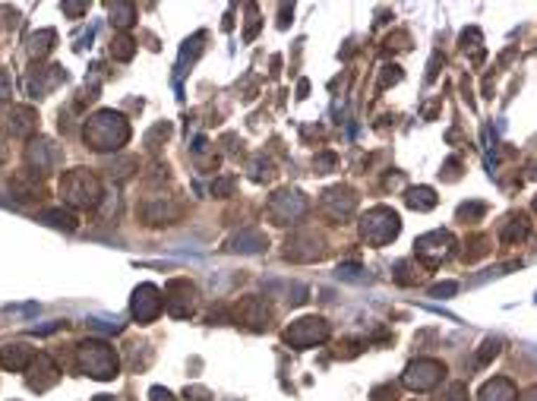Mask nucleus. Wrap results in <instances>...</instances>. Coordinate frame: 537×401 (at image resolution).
Here are the masks:
<instances>
[{"instance_id": "obj_23", "label": "nucleus", "mask_w": 537, "mask_h": 401, "mask_svg": "<svg viewBox=\"0 0 537 401\" xmlns=\"http://www.w3.org/2000/svg\"><path fill=\"white\" fill-rule=\"evenodd\" d=\"M404 203H408L414 212H430V209H436V193L430 190V186H414V190H408Z\"/></svg>"}, {"instance_id": "obj_42", "label": "nucleus", "mask_w": 537, "mask_h": 401, "mask_svg": "<svg viewBox=\"0 0 537 401\" xmlns=\"http://www.w3.org/2000/svg\"><path fill=\"white\" fill-rule=\"evenodd\" d=\"M149 398H152V401H177L174 395H171L168 388H161V386H155V388H152V392H149Z\"/></svg>"}, {"instance_id": "obj_40", "label": "nucleus", "mask_w": 537, "mask_h": 401, "mask_svg": "<svg viewBox=\"0 0 537 401\" xmlns=\"http://www.w3.org/2000/svg\"><path fill=\"white\" fill-rule=\"evenodd\" d=\"M395 398V386H383V388H373V401H389Z\"/></svg>"}, {"instance_id": "obj_2", "label": "nucleus", "mask_w": 537, "mask_h": 401, "mask_svg": "<svg viewBox=\"0 0 537 401\" xmlns=\"http://www.w3.org/2000/svg\"><path fill=\"white\" fill-rule=\"evenodd\" d=\"M76 363H79L82 373L92 376V379H98V382L114 379L117 369H120L117 351H114L107 341H101V338H88V341H82L79 348H76Z\"/></svg>"}, {"instance_id": "obj_27", "label": "nucleus", "mask_w": 537, "mask_h": 401, "mask_svg": "<svg viewBox=\"0 0 537 401\" xmlns=\"http://www.w3.org/2000/svg\"><path fill=\"white\" fill-rule=\"evenodd\" d=\"M136 54V41L130 35H114L111 39V57L114 60H130Z\"/></svg>"}, {"instance_id": "obj_15", "label": "nucleus", "mask_w": 537, "mask_h": 401, "mask_svg": "<svg viewBox=\"0 0 537 401\" xmlns=\"http://www.w3.org/2000/svg\"><path fill=\"white\" fill-rule=\"evenodd\" d=\"M284 256L294 259V262H313V259H322V256H326V243H322L313 231H300V234L288 237Z\"/></svg>"}, {"instance_id": "obj_44", "label": "nucleus", "mask_w": 537, "mask_h": 401, "mask_svg": "<svg viewBox=\"0 0 537 401\" xmlns=\"http://www.w3.org/2000/svg\"><path fill=\"white\" fill-rule=\"evenodd\" d=\"M86 4H63V13H67V16H82V13H86Z\"/></svg>"}, {"instance_id": "obj_3", "label": "nucleus", "mask_w": 537, "mask_h": 401, "mask_svg": "<svg viewBox=\"0 0 537 401\" xmlns=\"http://www.w3.org/2000/svg\"><path fill=\"white\" fill-rule=\"evenodd\" d=\"M60 196L73 209H95L101 203V184L88 168H73L60 177Z\"/></svg>"}, {"instance_id": "obj_1", "label": "nucleus", "mask_w": 537, "mask_h": 401, "mask_svg": "<svg viewBox=\"0 0 537 401\" xmlns=\"http://www.w3.org/2000/svg\"><path fill=\"white\" fill-rule=\"evenodd\" d=\"M82 140L92 152H117L130 142V123L117 111H98L86 121L82 127Z\"/></svg>"}, {"instance_id": "obj_17", "label": "nucleus", "mask_w": 537, "mask_h": 401, "mask_svg": "<svg viewBox=\"0 0 537 401\" xmlns=\"http://www.w3.org/2000/svg\"><path fill=\"white\" fill-rule=\"evenodd\" d=\"M32 357H35V354H32L29 344H22V341L4 344V348H0V367H4L6 373H19V369L29 367Z\"/></svg>"}, {"instance_id": "obj_29", "label": "nucleus", "mask_w": 537, "mask_h": 401, "mask_svg": "<svg viewBox=\"0 0 537 401\" xmlns=\"http://www.w3.org/2000/svg\"><path fill=\"white\" fill-rule=\"evenodd\" d=\"M512 224H505L503 231H499V240L503 243H515V240H522L524 237V231H528V224L522 222V218H509Z\"/></svg>"}, {"instance_id": "obj_19", "label": "nucleus", "mask_w": 537, "mask_h": 401, "mask_svg": "<svg viewBox=\"0 0 537 401\" xmlns=\"http://www.w3.org/2000/svg\"><path fill=\"white\" fill-rule=\"evenodd\" d=\"M177 215H180V205H174V203L164 205V199H152V203L142 205V218L149 224H168V222H174Z\"/></svg>"}, {"instance_id": "obj_25", "label": "nucleus", "mask_w": 537, "mask_h": 401, "mask_svg": "<svg viewBox=\"0 0 537 401\" xmlns=\"http://www.w3.org/2000/svg\"><path fill=\"white\" fill-rule=\"evenodd\" d=\"M10 190L16 193L19 203H32V199H41V184H25L22 174L10 180Z\"/></svg>"}, {"instance_id": "obj_9", "label": "nucleus", "mask_w": 537, "mask_h": 401, "mask_svg": "<svg viewBox=\"0 0 537 401\" xmlns=\"http://www.w3.org/2000/svg\"><path fill=\"white\" fill-rule=\"evenodd\" d=\"M25 165L35 174H51L63 165V149L54 146L51 140H32L25 149Z\"/></svg>"}, {"instance_id": "obj_10", "label": "nucleus", "mask_w": 537, "mask_h": 401, "mask_svg": "<svg viewBox=\"0 0 537 401\" xmlns=\"http://www.w3.org/2000/svg\"><path fill=\"white\" fill-rule=\"evenodd\" d=\"M452 247H455V240H452V234H449V231H430V234L417 237L414 253L420 256L430 269H436L449 253H452Z\"/></svg>"}, {"instance_id": "obj_30", "label": "nucleus", "mask_w": 537, "mask_h": 401, "mask_svg": "<svg viewBox=\"0 0 537 401\" xmlns=\"http://www.w3.org/2000/svg\"><path fill=\"white\" fill-rule=\"evenodd\" d=\"M436 401H468V386L465 382H449V386H442V392L436 395Z\"/></svg>"}, {"instance_id": "obj_39", "label": "nucleus", "mask_w": 537, "mask_h": 401, "mask_svg": "<svg viewBox=\"0 0 537 401\" xmlns=\"http://www.w3.org/2000/svg\"><path fill=\"white\" fill-rule=\"evenodd\" d=\"M10 95H13V83L6 76V70H0V102H6Z\"/></svg>"}, {"instance_id": "obj_11", "label": "nucleus", "mask_w": 537, "mask_h": 401, "mask_svg": "<svg viewBox=\"0 0 537 401\" xmlns=\"http://www.w3.org/2000/svg\"><path fill=\"white\" fill-rule=\"evenodd\" d=\"M164 310L161 304V291H158L155 285H139L136 291H133V300H130V313L136 322H152V319H158Z\"/></svg>"}, {"instance_id": "obj_41", "label": "nucleus", "mask_w": 537, "mask_h": 401, "mask_svg": "<svg viewBox=\"0 0 537 401\" xmlns=\"http://www.w3.org/2000/svg\"><path fill=\"white\" fill-rule=\"evenodd\" d=\"M92 329H98V332H120L124 325H120V322H105V319H92Z\"/></svg>"}, {"instance_id": "obj_38", "label": "nucleus", "mask_w": 537, "mask_h": 401, "mask_svg": "<svg viewBox=\"0 0 537 401\" xmlns=\"http://www.w3.org/2000/svg\"><path fill=\"white\" fill-rule=\"evenodd\" d=\"M402 79V70L398 67H385V73H383V79H379V89H385V86H392V83H398Z\"/></svg>"}, {"instance_id": "obj_32", "label": "nucleus", "mask_w": 537, "mask_h": 401, "mask_svg": "<svg viewBox=\"0 0 537 401\" xmlns=\"http://www.w3.org/2000/svg\"><path fill=\"white\" fill-rule=\"evenodd\" d=\"M486 243H490L486 237H471V240H468V247H471V250H465V259H480V256L490 250Z\"/></svg>"}, {"instance_id": "obj_12", "label": "nucleus", "mask_w": 537, "mask_h": 401, "mask_svg": "<svg viewBox=\"0 0 537 401\" xmlns=\"http://www.w3.org/2000/svg\"><path fill=\"white\" fill-rule=\"evenodd\" d=\"M57 379H60V369H57V363L48 354L32 357L29 367H25V386L32 392H48L51 386H57Z\"/></svg>"}, {"instance_id": "obj_46", "label": "nucleus", "mask_w": 537, "mask_h": 401, "mask_svg": "<svg viewBox=\"0 0 537 401\" xmlns=\"http://www.w3.org/2000/svg\"><path fill=\"white\" fill-rule=\"evenodd\" d=\"M187 398H193V401H208V392H206V388H187Z\"/></svg>"}, {"instance_id": "obj_35", "label": "nucleus", "mask_w": 537, "mask_h": 401, "mask_svg": "<svg viewBox=\"0 0 537 401\" xmlns=\"http://www.w3.org/2000/svg\"><path fill=\"white\" fill-rule=\"evenodd\" d=\"M455 291H458V285H455V281H442V285H433V287H430V297H442V300H449Z\"/></svg>"}, {"instance_id": "obj_26", "label": "nucleus", "mask_w": 537, "mask_h": 401, "mask_svg": "<svg viewBox=\"0 0 537 401\" xmlns=\"http://www.w3.org/2000/svg\"><path fill=\"white\" fill-rule=\"evenodd\" d=\"M202 39H206V35H202V32H196L193 39H190L187 45H183L180 60H177V76H180V73H187V60H190V64H193V60L199 57V51H202Z\"/></svg>"}, {"instance_id": "obj_5", "label": "nucleus", "mask_w": 537, "mask_h": 401, "mask_svg": "<svg viewBox=\"0 0 537 401\" xmlns=\"http://www.w3.org/2000/svg\"><path fill=\"white\" fill-rule=\"evenodd\" d=\"M442 379H446V363L433 360V357H420V360L408 363V369H404V376H402V382L411 388V392H430V388H436Z\"/></svg>"}, {"instance_id": "obj_7", "label": "nucleus", "mask_w": 537, "mask_h": 401, "mask_svg": "<svg viewBox=\"0 0 537 401\" xmlns=\"http://www.w3.org/2000/svg\"><path fill=\"white\" fill-rule=\"evenodd\" d=\"M265 212H269V218L275 224H297L307 215V196L300 190H278L269 199V209Z\"/></svg>"}, {"instance_id": "obj_31", "label": "nucleus", "mask_w": 537, "mask_h": 401, "mask_svg": "<svg viewBox=\"0 0 537 401\" xmlns=\"http://www.w3.org/2000/svg\"><path fill=\"white\" fill-rule=\"evenodd\" d=\"M496 354H499V338H486L477 351V363H490Z\"/></svg>"}, {"instance_id": "obj_43", "label": "nucleus", "mask_w": 537, "mask_h": 401, "mask_svg": "<svg viewBox=\"0 0 537 401\" xmlns=\"http://www.w3.org/2000/svg\"><path fill=\"white\" fill-rule=\"evenodd\" d=\"M335 165V155H319V158H316V171H319V174H326L329 171V168H332Z\"/></svg>"}, {"instance_id": "obj_6", "label": "nucleus", "mask_w": 537, "mask_h": 401, "mask_svg": "<svg viewBox=\"0 0 537 401\" xmlns=\"http://www.w3.org/2000/svg\"><path fill=\"white\" fill-rule=\"evenodd\" d=\"M329 338V322L322 316H303V319H294V322L284 329V341L291 348L303 351V348H313V344H322Z\"/></svg>"}, {"instance_id": "obj_16", "label": "nucleus", "mask_w": 537, "mask_h": 401, "mask_svg": "<svg viewBox=\"0 0 537 401\" xmlns=\"http://www.w3.org/2000/svg\"><path fill=\"white\" fill-rule=\"evenodd\" d=\"M4 123H6V133L10 136L29 140V136H35V130H38V111L29 108V104H13V108L6 111Z\"/></svg>"}, {"instance_id": "obj_47", "label": "nucleus", "mask_w": 537, "mask_h": 401, "mask_svg": "<svg viewBox=\"0 0 537 401\" xmlns=\"http://www.w3.org/2000/svg\"><path fill=\"white\" fill-rule=\"evenodd\" d=\"M92 401H114V398H111V395H95Z\"/></svg>"}, {"instance_id": "obj_36", "label": "nucleus", "mask_w": 537, "mask_h": 401, "mask_svg": "<svg viewBox=\"0 0 537 401\" xmlns=\"http://www.w3.org/2000/svg\"><path fill=\"white\" fill-rule=\"evenodd\" d=\"M130 168H136V161H133V158H124V161H120V165H111V177H117V180H126V177H130Z\"/></svg>"}, {"instance_id": "obj_33", "label": "nucleus", "mask_w": 537, "mask_h": 401, "mask_svg": "<svg viewBox=\"0 0 537 401\" xmlns=\"http://www.w3.org/2000/svg\"><path fill=\"white\" fill-rule=\"evenodd\" d=\"M168 136H171V123H158V127L152 130L149 136H145V146H149V149H158V142L168 140Z\"/></svg>"}, {"instance_id": "obj_37", "label": "nucleus", "mask_w": 537, "mask_h": 401, "mask_svg": "<svg viewBox=\"0 0 537 401\" xmlns=\"http://www.w3.org/2000/svg\"><path fill=\"white\" fill-rule=\"evenodd\" d=\"M231 190H234V180L231 177H221V180H215V184H212L215 196H231Z\"/></svg>"}, {"instance_id": "obj_24", "label": "nucleus", "mask_w": 537, "mask_h": 401, "mask_svg": "<svg viewBox=\"0 0 537 401\" xmlns=\"http://www.w3.org/2000/svg\"><path fill=\"white\" fill-rule=\"evenodd\" d=\"M107 13H111V22L120 29V32H126V29L136 22V7H133V4H111Z\"/></svg>"}, {"instance_id": "obj_14", "label": "nucleus", "mask_w": 537, "mask_h": 401, "mask_svg": "<svg viewBox=\"0 0 537 401\" xmlns=\"http://www.w3.org/2000/svg\"><path fill=\"white\" fill-rule=\"evenodd\" d=\"M269 319H272L269 304L259 300V297H244L237 306H234V322L246 325V329H253V332H263L265 325H269Z\"/></svg>"}, {"instance_id": "obj_18", "label": "nucleus", "mask_w": 537, "mask_h": 401, "mask_svg": "<svg viewBox=\"0 0 537 401\" xmlns=\"http://www.w3.org/2000/svg\"><path fill=\"white\" fill-rule=\"evenodd\" d=\"M477 401H518V388L505 376H496V379H490L480 388Z\"/></svg>"}, {"instance_id": "obj_21", "label": "nucleus", "mask_w": 537, "mask_h": 401, "mask_svg": "<svg viewBox=\"0 0 537 401\" xmlns=\"http://www.w3.org/2000/svg\"><path fill=\"white\" fill-rule=\"evenodd\" d=\"M38 222L51 224V228H60V231H76L79 228V218H76L69 209H60V205H54V209H41L38 212Z\"/></svg>"}, {"instance_id": "obj_34", "label": "nucleus", "mask_w": 537, "mask_h": 401, "mask_svg": "<svg viewBox=\"0 0 537 401\" xmlns=\"http://www.w3.org/2000/svg\"><path fill=\"white\" fill-rule=\"evenodd\" d=\"M486 212L484 203H471V205H461L458 209V222H471V218H480Z\"/></svg>"}, {"instance_id": "obj_8", "label": "nucleus", "mask_w": 537, "mask_h": 401, "mask_svg": "<svg viewBox=\"0 0 537 401\" xmlns=\"http://www.w3.org/2000/svg\"><path fill=\"white\" fill-rule=\"evenodd\" d=\"M161 304H164V310H168L174 319H187L190 313H193V306H196V287H193V281H187V278H171L168 285H164Z\"/></svg>"}, {"instance_id": "obj_20", "label": "nucleus", "mask_w": 537, "mask_h": 401, "mask_svg": "<svg viewBox=\"0 0 537 401\" xmlns=\"http://www.w3.org/2000/svg\"><path fill=\"white\" fill-rule=\"evenodd\" d=\"M265 243H269V240H265L263 231L246 228V231H240V234L231 240V250H234V253H263Z\"/></svg>"}, {"instance_id": "obj_28", "label": "nucleus", "mask_w": 537, "mask_h": 401, "mask_svg": "<svg viewBox=\"0 0 537 401\" xmlns=\"http://www.w3.org/2000/svg\"><path fill=\"white\" fill-rule=\"evenodd\" d=\"M423 278V269L417 266V262H398L395 266V281L398 285H417V281Z\"/></svg>"}, {"instance_id": "obj_13", "label": "nucleus", "mask_w": 537, "mask_h": 401, "mask_svg": "<svg viewBox=\"0 0 537 401\" xmlns=\"http://www.w3.org/2000/svg\"><path fill=\"white\" fill-rule=\"evenodd\" d=\"M319 209L326 212L332 222H341V218H347L354 209H357V193H354L351 186H332V190L322 193Z\"/></svg>"}, {"instance_id": "obj_22", "label": "nucleus", "mask_w": 537, "mask_h": 401, "mask_svg": "<svg viewBox=\"0 0 537 401\" xmlns=\"http://www.w3.org/2000/svg\"><path fill=\"white\" fill-rule=\"evenodd\" d=\"M54 41H57V32L54 29H41V32H32L29 35V57L32 60H41V57H48L51 51H54Z\"/></svg>"}, {"instance_id": "obj_45", "label": "nucleus", "mask_w": 537, "mask_h": 401, "mask_svg": "<svg viewBox=\"0 0 537 401\" xmlns=\"http://www.w3.org/2000/svg\"><path fill=\"white\" fill-rule=\"evenodd\" d=\"M458 168H461V161H458V158L449 161V165H446V180H455V177H458Z\"/></svg>"}, {"instance_id": "obj_4", "label": "nucleus", "mask_w": 537, "mask_h": 401, "mask_svg": "<svg viewBox=\"0 0 537 401\" xmlns=\"http://www.w3.org/2000/svg\"><path fill=\"white\" fill-rule=\"evenodd\" d=\"M402 231V218L389 209V205H376L360 218V237H364L370 247H385L392 243Z\"/></svg>"}, {"instance_id": "obj_48", "label": "nucleus", "mask_w": 537, "mask_h": 401, "mask_svg": "<svg viewBox=\"0 0 537 401\" xmlns=\"http://www.w3.org/2000/svg\"><path fill=\"white\" fill-rule=\"evenodd\" d=\"M0 161H4V149H0Z\"/></svg>"}]
</instances>
